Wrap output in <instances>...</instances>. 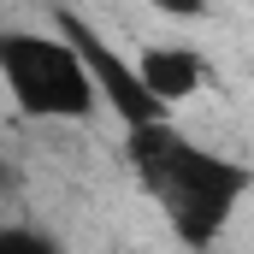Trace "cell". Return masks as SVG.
<instances>
[{
	"mask_svg": "<svg viewBox=\"0 0 254 254\" xmlns=\"http://www.w3.org/2000/svg\"><path fill=\"white\" fill-rule=\"evenodd\" d=\"M130 60H136L142 89H148L166 113L190 107L195 95H207V89H213V60H207L201 48H190V42H142Z\"/></svg>",
	"mask_w": 254,
	"mask_h": 254,
	"instance_id": "obj_4",
	"label": "cell"
},
{
	"mask_svg": "<svg viewBox=\"0 0 254 254\" xmlns=\"http://www.w3.org/2000/svg\"><path fill=\"white\" fill-rule=\"evenodd\" d=\"M54 30H60L65 42L77 48V60H83V71H89V83H95V101H101V113H113L119 125H125V136H136V130H160L172 125V113L142 89V77H136V60H130L125 48L89 18V12H71V6H60L54 18H48Z\"/></svg>",
	"mask_w": 254,
	"mask_h": 254,
	"instance_id": "obj_3",
	"label": "cell"
},
{
	"mask_svg": "<svg viewBox=\"0 0 254 254\" xmlns=\"http://www.w3.org/2000/svg\"><path fill=\"white\" fill-rule=\"evenodd\" d=\"M0 254H60V249L30 225H0Z\"/></svg>",
	"mask_w": 254,
	"mask_h": 254,
	"instance_id": "obj_5",
	"label": "cell"
},
{
	"mask_svg": "<svg viewBox=\"0 0 254 254\" xmlns=\"http://www.w3.org/2000/svg\"><path fill=\"white\" fill-rule=\"evenodd\" d=\"M0 95L30 125H83L101 113L77 48L54 24L48 30H36V24L0 30Z\"/></svg>",
	"mask_w": 254,
	"mask_h": 254,
	"instance_id": "obj_2",
	"label": "cell"
},
{
	"mask_svg": "<svg viewBox=\"0 0 254 254\" xmlns=\"http://www.w3.org/2000/svg\"><path fill=\"white\" fill-rule=\"evenodd\" d=\"M18 190H24V166H18L12 154H0V201H12Z\"/></svg>",
	"mask_w": 254,
	"mask_h": 254,
	"instance_id": "obj_6",
	"label": "cell"
},
{
	"mask_svg": "<svg viewBox=\"0 0 254 254\" xmlns=\"http://www.w3.org/2000/svg\"><path fill=\"white\" fill-rule=\"evenodd\" d=\"M125 160L190 254H213V243L231 231V219L243 213V201L254 190V172L243 160L190 142L178 125L125 136Z\"/></svg>",
	"mask_w": 254,
	"mask_h": 254,
	"instance_id": "obj_1",
	"label": "cell"
}]
</instances>
